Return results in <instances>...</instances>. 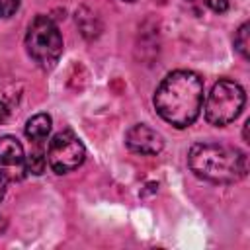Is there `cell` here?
Listing matches in <instances>:
<instances>
[{
	"label": "cell",
	"instance_id": "cell-1",
	"mask_svg": "<svg viewBox=\"0 0 250 250\" xmlns=\"http://www.w3.org/2000/svg\"><path fill=\"white\" fill-rule=\"evenodd\" d=\"M203 104V80L191 70L170 72L154 92V107L158 115L178 127H189Z\"/></svg>",
	"mask_w": 250,
	"mask_h": 250
},
{
	"label": "cell",
	"instance_id": "cell-2",
	"mask_svg": "<svg viewBox=\"0 0 250 250\" xmlns=\"http://www.w3.org/2000/svg\"><path fill=\"white\" fill-rule=\"evenodd\" d=\"M191 172L213 184H234L248 174V156L236 146L219 143H197L189 148Z\"/></svg>",
	"mask_w": 250,
	"mask_h": 250
},
{
	"label": "cell",
	"instance_id": "cell-3",
	"mask_svg": "<svg viewBox=\"0 0 250 250\" xmlns=\"http://www.w3.org/2000/svg\"><path fill=\"white\" fill-rule=\"evenodd\" d=\"M25 49L37 66L53 68L62 55V35L57 23L47 16L33 18L25 33Z\"/></svg>",
	"mask_w": 250,
	"mask_h": 250
},
{
	"label": "cell",
	"instance_id": "cell-4",
	"mask_svg": "<svg viewBox=\"0 0 250 250\" xmlns=\"http://www.w3.org/2000/svg\"><path fill=\"white\" fill-rule=\"evenodd\" d=\"M244 102H246V94L242 86L234 80L223 78L215 82V86L207 96L205 119L215 127L229 125L238 117V113L244 107Z\"/></svg>",
	"mask_w": 250,
	"mask_h": 250
},
{
	"label": "cell",
	"instance_id": "cell-5",
	"mask_svg": "<svg viewBox=\"0 0 250 250\" xmlns=\"http://www.w3.org/2000/svg\"><path fill=\"white\" fill-rule=\"evenodd\" d=\"M86 148L72 131H61L53 137L47 148V162L57 174H66L84 162Z\"/></svg>",
	"mask_w": 250,
	"mask_h": 250
},
{
	"label": "cell",
	"instance_id": "cell-6",
	"mask_svg": "<svg viewBox=\"0 0 250 250\" xmlns=\"http://www.w3.org/2000/svg\"><path fill=\"white\" fill-rule=\"evenodd\" d=\"M27 174L23 146L14 137H0V176L18 182Z\"/></svg>",
	"mask_w": 250,
	"mask_h": 250
},
{
	"label": "cell",
	"instance_id": "cell-7",
	"mask_svg": "<svg viewBox=\"0 0 250 250\" xmlns=\"http://www.w3.org/2000/svg\"><path fill=\"white\" fill-rule=\"evenodd\" d=\"M125 145L137 154H158L164 146V139L152 127L139 123L133 125L125 135Z\"/></svg>",
	"mask_w": 250,
	"mask_h": 250
},
{
	"label": "cell",
	"instance_id": "cell-8",
	"mask_svg": "<svg viewBox=\"0 0 250 250\" xmlns=\"http://www.w3.org/2000/svg\"><path fill=\"white\" fill-rule=\"evenodd\" d=\"M51 131V117L47 113H37L27 119L25 123V137L31 139L33 143H41L47 139Z\"/></svg>",
	"mask_w": 250,
	"mask_h": 250
},
{
	"label": "cell",
	"instance_id": "cell-9",
	"mask_svg": "<svg viewBox=\"0 0 250 250\" xmlns=\"http://www.w3.org/2000/svg\"><path fill=\"white\" fill-rule=\"evenodd\" d=\"M25 164H27V172L43 174V170L47 166V156L43 154V150H33L29 156H25Z\"/></svg>",
	"mask_w": 250,
	"mask_h": 250
},
{
	"label": "cell",
	"instance_id": "cell-10",
	"mask_svg": "<svg viewBox=\"0 0 250 250\" xmlns=\"http://www.w3.org/2000/svg\"><path fill=\"white\" fill-rule=\"evenodd\" d=\"M234 47L244 59H248V23H242L238 27V31L234 35Z\"/></svg>",
	"mask_w": 250,
	"mask_h": 250
},
{
	"label": "cell",
	"instance_id": "cell-11",
	"mask_svg": "<svg viewBox=\"0 0 250 250\" xmlns=\"http://www.w3.org/2000/svg\"><path fill=\"white\" fill-rule=\"evenodd\" d=\"M18 8H20V0H0V18H8L16 14Z\"/></svg>",
	"mask_w": 250,
	"mask_h": 250
},
{
	"label": "cell",
	"instance_id": "cell-12",
	"mask_svg": "<svg viewBox=\"0 0 250 250\" xmlns=\"http://www.w3.org/2000/svg\"><path fill=\"white\" fill-rule=\"evenodd\" d=\"M207 2V6L213 10V12H217V14H223V12H227V8H229V0H205Z\"/></svg>",
	"mask_w": 250,
	"mask_h": 250
},
{
	"label": "cell",
	"instance_id": "cell-13",
	"mask_svg": "<svg viewBox=\"0 0 250 250\" xmlns=\"http://www.w3.org/2000/svg\"><path fill=\"white\" fill-rule=\"evenodd\" d=\"M6 117H8V105H6V104L0 100V123H2Z\"/></svg>",
	"mask_w": 250,
	"mask_h": 250
},
{
	"label": "cell",
	"instance_id": "cell-14",
	"mask_svg": "<svg viewBox=\"0 0 250 250\" xmlns=\"http://www.w3.org/2000/svg\"><path fill=\"white\" fill-rule=\"evenodd\" d=\"M4 195H6V178L0 176V201L4 199Z\"/></svg>",
	"mask_w": 250,
	"mask_h": 250
},
{
	"label": "cell",
	"instance_id": "cell-15",
	"mask_svg": "<svg viewBox=\"0 0 250 250\" xmlns=\"http://www.w3.org/2000/svg\"><path fill=\"white\" fill-rule=\"evenodd\" d=\"M125 2H135V0H125Z\"/></svg>",
	"mask_w": 250,
	"mask_h": 250
}]
</instances>
